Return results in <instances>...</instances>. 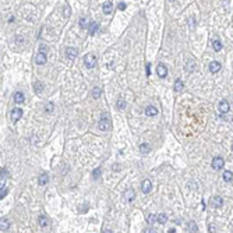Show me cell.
Instances as JSON below:
<instances>
[{
    "label": "cell",
    "mask_w": 233,
    "mask_h": 233,
    "mask_svg": "<svg viewBox=\"0 0 233 233\" xmlns=\"http://www.w3.org/2000/svg\"><path fill=\"white\" fill-rule=\"evenodd\" d=\"M48 180H49V176H48V173H46V172H45V173H42V175L38 177V183H39V186L48 184Z\"/></svg>",
    "instance_id": "e0dca14e"
},
{
    "label": "cell",
    "mask_w": 233,
    "mask_h": 233,
    "mask_svg": "<svg viewBox=\"0 0 233 233\" xmlns=\"http://www.w3.org/2000/svg\"><path fill=\"white\" fill-rule=\"evenodd\" d=\"M101 95H102V89L99 88V87H95V88L92 89V97L95 98V99L101 98Z\"/></svg>",
    "instance_id": "cb8c5ba5"
},
{
    "label": "cell",
    "mask_w": 233,
    "mask_h": 233,
    "mask_svg": "<svg viewBox=\"0 0 233 233\" xmlns=\"http://www.w3.org/2000/svg\"><path fill=\"white\" fill-rule=\"evenodd\" d=\"M45 110H46L48 113H52L53 110H55V105L52 103V102H49V103L45 106Z\"/></svg>",
    "instance_id": "836d02e7"
},
{
    "label": "cell",
    "mask_w": 233,
    "mask_h": 233,
    "mask_svg": "<svg viewBox=\"0 0 233 233\" xmlns=\"http://www.w3.org/2000/svg\"><path fill=\"white\" fill-rule=\"evenodd\" d=\"M98 126H99V129L103 130V131H108V130H110L112 121H110V119H109L108 113H103V114H102V117L99 119V123H98Z\"/></svg>",
    "instance_id": "6da1fadb"
},
{
    "label": "cell",
    "mask_w": 233,
    "mask_h": 233,
    "mask_svg": "<svg viewBox=\"0 0 233 233\" xmlns=\"http://www.w3.org/2000/svg\"><path fill=\"white\" fill-rule=\"evenodd\" d=\"M212 48H214L215 52H219L222 49V43H221V40L218 39V38H215V39L212 40Z\"/></svg>",
    "instance_id": "44dd1931"
},
{
    "label": "cell",
    "mask_w": 233,
    "mask_h": 233,
    "mask_svg": "<svg viewBox=\"0 0 233 233\" xmlns=\"http://www.w3.org/2000/svg\"><path fill=\"white\" fill-rule=\"evenodd\" d=\"M166 221H168V215L166 214H159L158 215V219H156V222H159V223H166Z\"/></svg>",
    "instance_id": "4316f807"
},
{
    "label": "cell",
    "mask_w": 233,
    "mask_h": 233,
    "mask_svg": "<svg viewBox=\"0 0 233 233\" xmlns=\"http://www.w3.org/2000/svg\"><path fill=\"white\" fill-rule=\"evenodd\" d=\"M151 188H152V183H151V180H149V179H145L144 182H143V184H141V190H143V193L148 194L149 191H151Z\"/></svg>",
    "instance_id": "8992f818"
},
{
    "label": "cell",
    "mask_w": 233,
    "mask_h": 233,
    "mask_svg": "<svg viewBox=\"0 0 233 233\" xmlns=\"http://www.w3.org/2000/svg\"><path fill=\"white\" fill-rule=\"evenodd\" d=\"M187 230L190 233H197L198 232V228H197V225H195V222L194 221H188L187 222Z\"/></svg>",
    "instance_id": "9a60e30c"
},
{
    "label": "cell",
    "mask_w": 233,
    "mask_h": 233,
    "mask_svg": "<svg viewBox=\"0 0 233 233\" xmlns=\"http://www.w3.org/2000/svg\"><path fill=\"white\" fill-rule=\"evenodd\" d=\"M102 233H112V230H109V229H105Z\"/></svg>",
    "instance_id": "b9f144b4"
},
{
    "label": "cell",
    "mask_w": 233,
    "mask_h": 233,
    "mask_svg": "<svg viewBox=\"0 0 233 233\" xmlns=\"http://www.w3.org/2000/svg\"><path fill=\"white\" fill-rule=\"evenodd\" d=\"M126 106H127V103H126V101H124V99H119V101H117V108H119L120 110L126 109Z\"/></svg>",
    "instance_id": "1f68e13d"
},
{
    "label": "cell",
    "mask_w": 233,
    "mask_h": 233,
    "mask_svg": "<svg viewBox=\"0 0 233 233\" xmlns=\"http://www.w3.org/2000/svg\"><path fill=\"white\" fill-rule=\"evenodd\" d=\"M223 165H225V159H223V158H221V156L214 158V159H212V162H211V166L215 169V170H218V169H222V168H223Z\"/></svg>",
    "instance_id": "3957f363"
},
{
    "label": "cell",
    "mask_w": 233,
    "mask_h": 233,
    "mask_svg": "<svg viewBox=\"0 0 233 233\" xmlns=\"http://www.w3.org/2000/svg\"><path fill=\"white\" fill-rule=\"evenodd\" d=\"M8 176V172L6 168H1V173H0V177H1V186H3V183L6 182V177Z\"/></svg>",
    "instance_id": "4dcf8cb0"
},
{
    "label": "cell",
    "mask_w": 233,
    "mask_h": 233,
    "mask_svg": "<svg viewBox=\"0 0 233 233\" xmlns=\"http://www.w3.org/2000/svg\"><path fill=\"white\" fill-rule=\"evenodd\" d=\"M145 73H147L148 77L151 75V63H147V66H145Z\"/></svg>",
    "instance_id": "74e56055"
},
{
    "label": "cell",
    "mask_w": 233,
    "mask_h": 233,
    "mask_svg": "<svg viewBox=\"0 0 233 233\" xmlns=\"http://www.w3.org/2000/svg\"><path fill=\"white\" fill-rule=\"evenodd\" d=\"M232 151H233V144H232Z\"/></svg>",
    "instance_id": "7bdbcfd3"
},
{
    "label": "cell",
    "mask_w": 233,
    "mask_h": 233,
    "mask_svg": "<svg viewBox=\"0 0 233 233\" xmlns=\"http://www.w3.org/2000/svg\"><path fill=\"white\" fill-rule=\"evenodd\" d=\"M38 222H39L40 228H48L49 226V219H48V217H45V215H40V217L38 218Z\"/></svg>",
    "instance_id": "2e32d148"
},
{
    "label": "cell",
    "mask_w": 233,
    "mask_h": 233,
    "mask_svg": "<svg viewBox=\"0 0 233 233\" xmlns=\"http://www.w3.org/2000/svg\"><path fill=\"white\" fill-rule=\"evenodd\" d=\"M80 27L81 28H88L89 27V24H88V20H87V17H81L80 18Z\"/></svg>",
    "instance_id": "83f0119b"
},
{
    "label": "cell",
    "mask_w": 233,
    "mask_h": 233,
    "mask_svg": "<svg viewBox=\"0 0 233 233\" xmlns=\"http://www.w3.org/2000/svg\"><path fill=\"white\" fill-rule=\"evenodd\" d=\"M34 89H35L36 92H42V91H43V84H42L40 81H35V84H34Z\"/></svg>",
    "instance_id": "f1b7e54d"
},
{
    "label": "cell",
    "mask_w": 233,
    "mask_h": 233,
    "mask_svg": "<svg viewBox=\"0 0 233 233\" xmlns=\"http://www.w3.org/2000/svg\"><path fill=\"white\" fill-rule=\"evenodd\" d=\"M101 173H102V170H101V168H97L94 172H92V179H99V176H101Z\"/></svg>",
    "instance_id": "d6a6232c"
},
{
    "label": "cell",
    "mask_w": 233,
    "mask_h": 233,
    "mask_svg": "<svg viewBox=\"0 0 233 233\" xmlns=\"http://www.w3.org/2000/svg\"><path fill=\"white\" fill-rule=\"evenodd\" d=\"M188 28L190 29H194L195 28V18L194 17H190L188 18Z\"/></svg>",
    "instance_id": "e575fe53"
},
{
    "label": "cell",
    "mask_w": 233,
    "mask_h": 233,
    "mask_svg": "<svg viewBox=\"0 0 233 233\" xmlns=\"http://www.w3.org/2000/svg\"><path fill=\"white\" fill-rule=\"evenodd\" d=\"M156 219H158V217H156L155 214H149V215H147V222H148L149 225H152L154 222H156Z\"/></svg>",
    "instance_id": "f546056e"
},
{
    "label": "cell",
    "mask_w": 233,
    "mask_h": 233,
    "mask_svg": "<svg viewBox=\"0 0 233 233\" xmlns=\"http://www.w3.org/2000/svg\"><path fill=\"white\" fill-rule=\"evenodd\" d=\"M46 60H48V57H46V53H38L36 56H35V63L38 66H42L46 63Z\"/></svg>",
    "instance_id": "52a82bcc"
},
{
    "label": "cell",
    "mask_w": 233,
    "mask_h": 233,
    "mask_svg": "<svg viewBox=\"0 0 233 233\" xmlns=\"http://www.w3.org/2000/svg\"><path fill=\"white\" fill-rule=\"evenodd\" d=\"M215 225H209V233H215Z\"/></svg>",
    "instance_id": "ab89813d"
},
{
    "label": "cell",
    "mask_w": 233,
    "mask_h": 233,
    "mask_svg": "<svg viewBox=\"0 0 233 233\" xmlns=\"http://www.w3.org/2000/svg\"><path fill=\"white\" fill-rule=\"evenodd\" d=\"M98 28H99V24H98V23H91V24H89V34L94 35V34L98 31Z\"/></svg>",
    "instance_id": "603a6c76"
},
{
    "label": "cell",
    "mask_w": 233,
    "mask_h": 233,
    "mask_svg": "<svg viewBox=\"0 0 233 233\" xmlns=\"http://www.w3.org/2000/svg\"><path fill=\"white\" fill-rule=\"evenodd\" d=\"M219 70H221V63H219V62L214 60V62L209 63V71L211 73H218Z\"/></svg>",
    "instance_id": "4fadbf2b"
},
{
    "label": "cell",
    "mask_w": 233,
    "mask_h": 233,
    "mask_svg": "<svg viewBox=\"0 0 233 233\" xmlns=\"http://www.w3.org/2000/svg\"><path fill=\"white\" fill-rule=\"evenodd\" d=\"M232 179H233L232 172H230V170H225V172H223V180H225V182H232Z\"/></svg>",
    "instance_id": "d4e9b609"
},
{
    "label": "cell",
    "mask_w": 233,
    "mask_h": 233,
    "mask_svg": "<svg viewBox=\"0 0 233 233\" xmlns=\"http://www.w3.org/2000/svg\"><path fill=\"white\" fill-rule=\"evenodd\" d=\"M24 101H25V97L23 92H16L14 94V102L16 103H24Z\"/></svg>",
    "instance_id": "ac0fdd59"
},
{
    "label": "cell",
    "mask_w": 233,
    "mask_h": 233,
    "mask_svg": "<svg viewBox=\"0 0 233 233\" xmlns=\"http://www.w3.org/2000/svg\"><path fill=\"white\" fill-rule=\"evenodd\" d=\"M183 88H184L183 81L180 80V78H177V80L175 81V91H176V92H182V89Z\"/></svg>",
    "instance_id": "ffe728a7"
},
{
    "label": "cell",
    "mask_w": 233,
    "mask_h": 233,
    "mask_svg": "<svg viewBox=\"0 0 233 233\" xmlns=\"http://www.w3.org/2000/svg\"><path fill=\"white\" fill-rule=\"evenodd\" d=\"M84 64H85L87 69L95 67V64H97V56H95L94 53H87V55L84 56Z\"/></svg>",
    "instance_id": "7a4b0ae2"
},
{
    "label": "cell",
    "mask_w": 233,
    "mask_h": 233,
    "mask_svg": "<svg viewBox=\"0 0 233 233\" xmlns=\"http://www.w3.org/2000/svg\"><path fill=\"white\" fill-rule=\"evenodd\" d=\"M134 197H136V191H134L133 188H129V190L124 193V200L127 201V202H131V201L134 200Z\"/></svg>",
    "instance_id": "7c38bea8"
},
{
    "label": "cell",
    "mask_w": 233,
    "mask_h": 233,
    "mask_svg": "<svg viewBox=\"0 0 233 233\" xmlns=\"http://www.w3.org/2000/svg\"><path fill=\"white\" fill-rule=\"evenodd\" d=\"M119 8H120V10H124V8H126V3H123V1H121L120 4H119Z\"/></svg>",
    "instance_id": "60d3db41"
},
{
    "label": "cell",
    "mask_w": 233,
    "mask_h": 233,
    "mask_svg": "<svg viewBox=\"0 0 233 233\" xmlns=\"http://www.w3.org/2000/svg\"><path fill=\"white\" fill-rule=\"evenodd\" d=\"M195 62H194L193 59L191 60H188L187 62V64H186V70H187V73H193L194 70H195Z\"/></svg>",
    "instance_id": "d6986e66"
},
{
    "label": "cell",
    "mask_w": 233,
    "mask_h": 233,
    "mask_svg": "<svg viewBox=\"0 0 233 233\" xmlns=\"http://www.w3.org/2000/svg\"><path fill=\"white\" fill-rule=\"evenodd\" d=\"M145 233H156V230H155L154 228H148V229L145 230Z\"/></svg>",
    "instance_id": "f35d334b"
},
{
    "label": "cell",
    "mask_w": 233,
    "mask_h": 233,
    "mask_svg": "<svg viewBox=\"0 0 233 233\" xmlns=\"http://www.w3.org/2000/svg\"><path fill=\"white\" fill-rule=\"evenodd\" d=\"M63 13H64V17L67 18V17H70V14H71V10H70V7H69V6H66Z\"/></svg>",
    "instance_id": "8d00e7d4"
},
{
    "label": "cell",
    "mask_w": 233,
    "mask_h": 233,
    "mask_svg": "<svg viewBox=\"0 0 233 233\" xmlns=\"http://www.w3.org/2000/svg\"><path fill=\"white\" fill-rule=\"evenodd\" d=\"M23 113H24V112H23V109H20V108L13 109V110H11V120L14 121V123H16V121H18L21 117H23Z\"/></svg>",
    "instance_id": "5b68a950"
},
{
    "label": "cell",
    "mask_w": 233,
    "mask_h": 233,
    "mask_svg": "<svg viewBox=\"0 0 233 233\" xmlns=\"http://www.w3.org/2000/svg\"><path fill=\"white\" fill-rule=\"evenodd\" d=\"M0 229L1 230H7L8 229V221L6 218H1V221H0Z\"/></svg>",
    "instance_id": "484cf974"
},
{
    "label": "cell",
    "mask_w": 233,
    "mask_h": 233,
    "mask_svg": "<svg viewBox=\"0 0 233 233\" xmlns=\"http://www.w3.org/2000/svg\"><path fill=\"white\" fill-rule=\"evenodd\" d=\"M229 109H230V106H229V102H228L226 99H223V101L219 102V112L221 113H228L229 112Z\"/></svg>",
    "instance_id": "9c48e42d"
},
{
    "label": "cell",
    "mask_w": 233,
    "mask_h": 233,
    "mask_svg": "<svg viewBox=\"0 0 233 233\" xmlns=\"http://www.w3.org/2000/svg\"><path fill=\"white\" fill-rule=\"evenodd\" d=\"M211 204H212L214 207L219 208V207H222V205H223V198H222V197H219V195H215V197H212V198H211Z\"/></svg>",
    "instance_id": "8fae6325"
},
{
    "label": "cell",
    "mask_w": 233,
    "mask_h": 233,
    "mask_svg": "<svg viewBox=\"0 0 233 233\" xmlns=\"http://www.w3.org/2000/svg\"><path fill=\"white\" fill-rule=\"evenodd\" d=\"M156 74H158L159 78H165L168 75V69H166V66L163 64V63H159V64L156 66Z\"/></svg>",
    "instance_id": "277c9868"
},
{
    "label": "cell",
    "mask_w": 233,
    "mask_h": 233,
    "mask_svg": "<svg viewBox=\"0 0 233 233\" xmlns=\"http://www.w3.org/2000/svg\"><path fill=\"white\" fill-rule=\"evenodd\" d=\"M78 55V49L77 48H67L66 49V56L67 59H75Z\"/></svg>",
    "instance_id": "ba28073f"
},
{
    "label": "cell",
    "mask_w": 233,
    "mask_h": 233,
    "mask_svg": "<svg viewBox=\"0 0 233 233\" xmlns=\"http://www.w3.org/2000/svg\"><path fill=\"white\" fill-rule=\"evenodd\" d=\"M112 8H113L112 1H105V3H103V6H102L103 14H110V13H112Z\"/></svg>",
    "instance_id": "5bb4252c"
},
{
    "label": "cell",
    "mask_w": 233,
    "mask_h": 233,
    "mask_svg": "<svg viewBox=\"0 0 233 233\" xmlns=\"http://www.w3.org/2000/svg\"><path fill=\"white\" fill-rule=\"evenodd\" d=\"M7 193H8L7 188H1V190H0V198L3 200V198H4L6 195H7Z\"/></svg>",
    "instance_id": "d590c367"
},
{
    "label": "cell",
    "mask_w": 233,
    "mask_h": 233,
    "mask_svg": "<svg viewBox=\"0 0 233 233\" xmlns=\"http://www.w3.org/2000/svg\"><path fill=\"white\" fill-rule=\"evenodd\" d=\"M145 114L149 116V117H154V116L158 114V109H156L155 106H152V105H149V106L145 108Z\"/></svg>",
    "instance_id": "30bf717a"
},
{
    "label": "cell",
    "mask_w": 233,
    "mask_h": 233,
    "mask_svg": "<svg viewBox=\"0 0 233 233\" xmlns=\"http://www.w3.org/2000/svg\"><path fill=\"white\" fill-rule=\"evenodd\" d=\"M149 144H147V143H143V144L140 145V152L141 154H148L149 152Z\"/></svg>",
    "instance_id": "7402d4cb"
}]
</instances>
